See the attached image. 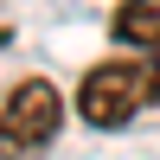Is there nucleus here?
I'll return each mask as SVG.
<instances>
[{
    "label": "nucleus",
    "instance_id": "nucleus-1",
    "mask_svg": "<svg viewBox=\"0 0 160 160\" xmlns=\"http://www.w3.org/2000/svg\"><path fill=\"white\" fill-rule=\"evenodd\" d=\"M160 102V58H102L77 83V115L90 128H128L141 109Z\"/></svg>",
    "mask_w": 160,
    "mask_h": 160
},
{
    "label": "nucleus",
    "instance_id": "nucleus-3",
    "mask_svg": "<svg viewBox=\"0 0 160 160\" xmlns=\"http://www.w3.org/2000/svg\"><path fill=\"white\" fill-rule=\"evenodd\" d=\"M109 32L135 58H160V0H122L115 19H109Z\"/></svg>",
    "mask_w": 160,
    "mask_h": 160
},
{
    "label": "nucleus",
    "instance_id": "nucleus-2",
    "mask_svg": "<svg viewBox=\"0 0 160 160\" xmlns=\"http://www.w3.org/2000/svg\"><path fill=\"white\" fill-rule=\"evenodd\" d=\"M64 128V96L51 77H19L0 102V154L7 160H32L58 141Z\"/></svg>",
    "mask_w": 160,
    "mask_h": 160
}]
</instances>
